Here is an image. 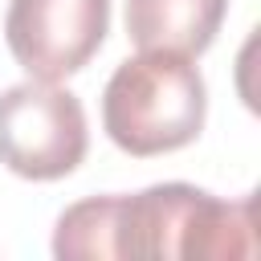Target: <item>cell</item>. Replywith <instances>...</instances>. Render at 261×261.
<instances>
[{
	"label": "cell",
	"instance_id": "2",
	"mask_svg": "<svg viewBox=\"0 0 261 261\" xmlns=\"http://www.w3.org/2000/svg\"><path fill=\"white\" fill-rule=\"evenodd\" d=\"M208 90L192 57L139 49L102 90V126L110 143L135 159L188 147L204 130Z\"/></svg>",
	"mask_w": 261,
	"mask_h": 261
},
{
	"label": "cell",
	"instance_id": "5",
	"mask_svg": "<svg viewBox=\"0 0 261 261\" xmlns=\"http://www.w3.org/2000/svg\"><path fill=\"white\" fill-rule=\"evenodd\" d=\"M228 12V0H126V33L139 49L200 57Z\"/></svg>",
	"mask_w": 261,
	"mask_h": 261
},
{
	"label": "cell",
	"instance_id": "1",
	"mask_svg": "<svg viewBox=\"0 0 261 261\" xmlns=\"http://www.w3.org/2000/svg\"><path fill=\"white\" fill-rule=\"evenodd\" d=\"M257 200H216L192 184H151L118 196L114 253L118 257H196L228 261L257 253Z\"/></svg>",
	"mask_w": 261,
	"mask_h": 261
},
{
	"label": "cell",
	"instance_id": "4",
	"mask_svg": "<svg viewBox=\"0 0 261 261\" xmlns=\"http://www.w3.org/2000/svg\"><path fill=\"white\" fill-rule=\"evenodd\" d=\"M110 33V0H12L4 41L29 77L61 82L77 73Z\"/></svg>",
	"mask_w": 261,
	"mask_h": 261
},
{
	"label": "cell",
	"instance_id": "3",
	"mask_svg": "<svg viewBox=\"0 0 261 261\" xmlns=\"http://www.w3.org/2000/svg\"><path fill=\"white\" fill-rule=\"evenodd\" d=\"M90 147L86 110L77 94L57 82H16L0 94V163L20 179H61Z\"/></svg>",
	"mask_w": 261,
	"mask_h": 261
},
{
	"label": "cell",
	"instance_id": "6",
	"mask_svg": "<svg viewBox=\"0 0 261 261\" xmlns=\"http://www.w3.org/2000/svg\"><path fill=\"white\" fill-rule=\"evenodd\" d=\"M114 208L118 196H90L57 216L53 257H118L114 253Z\"/></svg>",
	"mask_w": 261,
	"mask_h": 261
}]
</instances>
